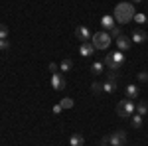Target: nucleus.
<instances>
[{
	"label": "nucleus",
	"mask_w": 148,
	"mask_h": 146,
	"mask_svg": "<svg viewBox=\"0 0 148 146\" xmlns=\"http://www.w3.org/2000/svg\"><path fill=\"white\" fill-rule=\"evenodd\" d=\"M125 91H126V99H136L138 97V87L136 85H128Z\"/></svg>",
	"instance_id": "4468645a"
},
{
	"label": "nucleus",
	"mask_w": 148,
	"mask_h": 146,
	"mask_svg": "<svg viewBox=\"0 0 148 146\" xmlns=\"http://www.w3.org/2000/svg\"><path fill=\"white\" fill-rule=\"evenodd\" d=\"M128 47H130V40H128L126 36L116 38V49H119V51H126Z\"/></svg>",
	"instance_id": "9b49d317"
},
{
	"label": "nucleus",
	"mask_w": 148,
	"mask_h": 146,
	"mask_svg": "<svg viewBox=\"0 0 148 146\" xmlns=\"http://www.w3.org/2000/svg\"><path fill=\"white\" fill-rule=\"evenodd\" d=\"M91 89H93V93H95V95H99V93L103 91V85H101V83H97V81H95V83L91 85Z\"/></svg>",
	"instance_id": "5701e85b"
},
{
	"label": "nucleus",
	"mask_w": 148,
	"mask_h": 146,
	"mask_svg": "<svg viewBox=\"0 0 148 146\" xmlns=\"http://www.w3.org/2000/svg\"><path fill=\"white\" fill-rule=\"evenodd\" d=\"M57 69H59L57 63H49V71H51V73H57Z\"/></svg>",
	"instance_id": "bb28decb"
},
{
	"label": "nucleus",
	"mask_w": 148,
	"mask_h": 146,
	"mask_svg": "<svg viewBox=\"0 0 148 146\" xmlns=\"http://www.w3.org/2000/svg\"><path fill=\"white\" fill-rule=\"evenodd\" d=\"M136 111V105L132 103V99H123V101L116 103V114L121 117V119H128V117H132Z\"/></svg>",
	"instance_id": "7ed1b4c3"
},
{
	"label": "nucleus",
	"mask_w": 148,
	"mask_h": 146,
	"mask_svg": "<svg viewBox=\"0 0 148 146\" xmlns=\"http://www.w3.org/2000/svg\"><path fill=\"white\" fill-rule=\"evenodd\" d=\"M132 126H134V128H140V126H142V114H132Z\"/></svg>",
	"instance_id": "f3484780"
},
{
	"label": "nucleus",
	"mask_w": 148,
	"mask_h": 146,
	"mask_svg": "<svg viewBox=\"0 0 148 146\" xmlns=\"http://www.w3.org/2000/svg\"><path fill=\"white\" fill-rule=\"evenodd\" d=\"M111 38H114V40H116V38H121V36H123V32H121V28H119V26H114L113 30H111Z\"/></svg>",
	"instance_id": "4be33fe9"
},
{
	"label": "nucleus",
	"mask_w": 148,
	"mask_h": 146,
	"mask_svg": "<svg viewBox=\"0 0 148 146\" xmlns=\"http://www.w3.org/2000/svg\"><path fill=\"white\" fill-rule=\"evenodd\" d=\"M69 144H71V146H83V144H85V136H81V134L69 136Z\"/></svg>",
	"instance_id": "ddd939ff"
},
{
	"label": "nucleus",
	"mask_w": 148,
	"mask_h": 146,
	"mask_svg": "<svg viewBox=\"0 0 148 146\" xmlns=\"http://www.w3.org/2000/svg\"><path fill=\"white\" fill-rule=\"evenodd\" d=\"M91 71H93V75H101L103 71H105V63L103 61H95L91 65Z\"/></svg>",
	"instance_id": "dca6fc26"
},
{
	"label": "nucleus",
	"mask_w": 148,
	"mask_h": 146,
	"mask_svg": "<svg viewBox=\"0 0 148 146\" xmlns=\"http://www.w3.org/2000/svg\"><path fill=\"white\" fill-rule=\"evenodd\" d=\"M146 22H148V20H146Z\"/></svg>",
	"instance_id": "c85d7f7f"
},
{
	"label": "nucleus",
	"mask_w": 148,
	"mask_h": 146,
	"mask_svg": "<svg viewBox=\"0 0 148 146\" xmlns=\"http://www.w3.org/2000/svg\"><path fill=\"white\" fill-rule=\"evenodd\" d=\"M8 47H10V42H8V40H0V49H2V51H6Z\"/></svg>",
	"instance_id": "b1692460"
},
{
	"label": "nucleus",
	"mask_w": 148,
	"mask_h": 146,
	"mask_svg": "<svg viewBox=\"0 0 148 146\" xmlns=\"http://www.w3.org/2000/svg\"><path fill=\"white\" fill-rule=\"evenodd\" d=\"M109 144L111 146H125L126 144V132L125 130H116L113 134H109Z\"/></svg>",
	"instance_id": "423d86ee"
},
{
	"label": "nucleus",
	"mask_w": 148,
	"mask_h": 146,
	"mask_svg": "<svg viewBox=\"0 0 148 146\" xmlns=\"http://www.w3.org/2000/svg\"><path fill=\"white\" fill-rule=\"evenodd\" d=\"M134 8H132V2H121V4H116V8L113 12V18L114 22L119 24H128L132 22V18H134Z\"/></svg>",
	"instance_id": "f257e3e1"
},
{
	"label": "nucleus",
	"mask_w": 148,
	"mask_h": 146,
	"mask_svg": "<svg viewBox=\"0 0 148 146\" xmlns=\"http://www.w3.org/2000/svg\"><path fill=\"white\" fill-rule=\"evenodd\" d=\"M91 44H93L95 49H107L111 45V36L105 34V32H97V34H93Z\"/></svg>",
	"instance_id": "20e7f679"
},
{
	"label": "nucleus",
	"mask_w": 148,
	"mask_h": 146,
	"mask_svg": "<svg viewBox=\"0 0 148 146\" xmlns=\"http://www.w3.org/2000/svg\"><path fill=\"white\" fill-rule=\"evenodd\" d=\"M138 81H142V83L148 81V73H146V71H140V73H138Z\"/></svg>",
	"instance_id": "393cba45"
},
{
	"label": "nucleus",
	"mask_w": 148,
	"mask_h": 146,
	"mask_svg": "<svg viewBox=\"0 0 148 146\" xmlns=\"http://www.w3.org/2000/svg\"><path fill=\"white\" fill-rule=\"evenodd\" d=\"M125 61H126L125 51H119V49H116V51H113V53H109V56H107V59H105V65L111 69V71H114V73H116L119 69L125 65Z\"/></svg>",
	"instance_id": "f03ea898"
},
{
	"label": "nucleus",
	"mask_w": 148,
	"mask_h": 146,
	"mask_svg": "<svg viewBox=\"0 0 148 146\" xmlns=\"http://www.w3.org/2000/svg\"><path fill=\"white\" fill-rule=\"evenodd\" d=\"M132 2H134V4H138V2H142V0H132Z\"/></svg>",
	"instance_id": "cd10ccee"
},
{
	"label": "nucleus",
	"mask_w": 148,
	"mask_h": 146,
	"mask_svg": "<svg viewBox=\"0 0 148 146\" xmlns=\"http://www.w3.org/2000/svg\"><path fill=\"white\" fill-rule=\"evenodd\" d=\"M59 105H61L63 109H71V107H73V99H71V97H65V99L59 101Z\"/></svg>",
	"instance_id": "aec40b11"
},
{
	"label": "nucleus",
	"mask_w": 148,
	"mask_h": 146,
	"mask_svg": "<svg viewBox=\"0 0 148 146\" xmlns=\"http://www.w3.org/2000/svg\"><path fill=\"white\" fill-rule=\"evenodd\" d=\"M71 67H73V61H71L69 57L61 59V63H59V69H61V73H67V71H69Z\"/></svg>",
	"instance_id": "2eb2a0df"
},
{
	"label": "nucleus",
	"mask_w": 148,
	"mask_h": 146,
	"mask_svg": "<svg viewBox=\"0 0 148 146\" xmlns=\"http://www.w3.org/2000/svg\"><path fill=\"white\" fill-rule=\"evenodd\" d=\"M116 81H119V79H116V73L111 71V73L107 75V81L103 83V91H105V93H114V91H116Z\"/></svg>",
	"instance_id": "0eeeda50"
},
{
	"label": "nucleus",
	"mask_w": 148,
	"mask_h": 146,
	"mask_svg": "<svg viewBox=\"0 0 148 146\" xmlns=\"http://www.w3.org/2000/svg\"><path fill=\"white\" fill-rule=\"evenodd\" d=\"M146 42H148V40H146Z\"/></svg>",
	"instance_id": "c756f323"
},
{
	"label": "nucleus",
	"mask_w": 148,
	"mask_h": 146,
	"mask_svg": "<svg viewBox=\"0 0 148 146\" xmlns=\"http://www.w3.org/2000/svg\"><path fill=\"white\" fill-rule=\"evenodd\" d=\"M93 51H95V47H93L91 42H83V44L79 45V53H81L83 57H91Z\"/></svg>",
	"instance_id": "9d476101"
},
{
	"label": "nucleus",
	"mask_w": 148,
	"mask_h": 146,
	"mask_svg": "<svg viewBox=\"0 0 148 146\" xmlns=\"http://www.w3.org/2000/svg\"><path fill=\"white\" fill-rule=\"evenodd\" d=\"M146 40H148V34L144 30H140V28H134L132 30V42L134 44H144Z\"/></svg>",
	"instance_id": "1a4fd4ad"
},
{
	"label": "nucleus",
	"mask_w": 148,
	"mask_h": 146,
	"mask_svg": "<svg viewBox=\"0 0 148 146\" xmlns=\"http://www.w3.org/2000/svg\"><path fill=\"white\" fill-rule=\"evenodd\" d=\"M61 111H63V107H61V105H53V114H59Z\"/></svg>",
	"instance_id": "a878e982"
},
{
	"label": "nucleus",
	"mask_w": 148,
	"mask_h": 146,
	"mask_svg": "<svg viewBox=\"0 0 148 146\" xmlns=\"http://www.w3.org/2000/svg\"><path fill=\"white\" fill-rule=\"evenodd\" d=\"M132 20H134V22H136V24H144V22H146V20H148V18H146V14H142V12H136Z\"/></svg>",
	"instance_id": "6ab92c4d"
},
{
	"label": "nucleus",
	"mask_w": 148,
	"mask_h": 146,
	"mask_svg": "<svg viewBox=\"0 0 148 146\" xmlns=\"http://www.w3.org/2000/svg\"><path fill=\"white\" fill-rule=\"evenodd\" d=\"M136 112L144 117V114L148 112V103H138V105H136Z\"/></svg>",
	"instance_id": "a211bd4d"
},
{
	"label": "nucleus",
	"mask_w": 148,
	"mask_h": 146,
	"mask_svg": "<svg viewBox=\"0 0 148 146\" xmlns=\"http://www.w3.org/2000/svg\"><path fill=\"white\" fill-rule=\"evenodd\" d=\"M51 87H53V91H63L67 87V79H65V75L61 71H57V73L51 75Z\"/></svg>",
	"instance_id": "39448f33"
},
{
	"label": "nucleus",
	"mask_w": 148,
	"mask_h": 146,
	"mask_svg": "<svg viewBox=\"0 0 148 146\" xmlns=\"http://www.w3.org/2000/svg\"><path fill=\"white\" fill-rule=\"evenodd\" d=\"M101 26H103V28H107V30H113L114 26H116V22H114L113 16H103V18H101Z\"/></svg>",
	"instance_id": "f8f14e48"
},
{
	"label": "nucleus",
	"mask_w": 148,
	"mask_h": 146,
	"mask_svg": "<svg viewBox=\"0 0 148 146\" xmlns=\"http://www.w3.org/2000/svg\"><path fill=\"white\" fill-rule=\"evenodd\" d=\"M75 38L81 40V42H89L93 38V34H91V30H89L87 26H79V28L75 30Z\"/></svg>",
	"instance_id": "6e6552de"
},
{
	"label": "nucleus",
	"mask_w": 148,
	"mask_h": 146,
	"mask_svg": "<svg viewBox=\"0 0 148 146\" xmlns=\"http://www.w3.org/2000/svg\"><path fill=\"white\" fill-rule=\"evenodd\" d=\"M0 40H8V26L0 24Z\"/></svg>",
	"instance_id": "412c9836"
}]
</instances>
